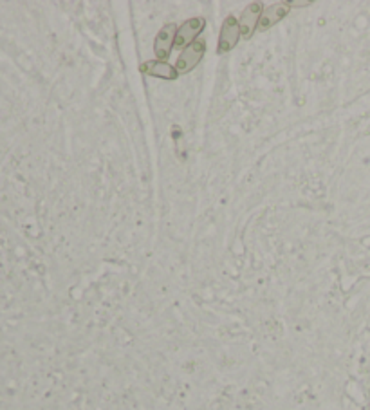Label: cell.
I'll return each mask as SVG.
<instances>
[{
    "label": "cell",
    "instance_id": "obj_1",
    "mask_svg": "<svg viewBox=\"0 0 370 410\" xmlns=\"http://www.w3.org/2000/svg\"><path fill=\"white\" fill-rule=\"evenodd\" d=\"M204 53H206V39L204 37H199L197 40L186 46L185 49H181V55L176 62V69L179 74H186L192 69H195L199 65L202 58H204Z\"/></svg>",
    "mask_w": 370,
    "mask_h": 410
},
{
    "label": "cell",
    "instance_id": "obj_2",
    "mask_svg": "<svg viewBox=\"0 0 370 410\" xmlns=\"http://www.w3.org/2000/svg\"><path fill=\"white\" fill-rule=\"evenodd\" d=\"M262 11H264V4L262 2H251L246 6V9L240 13L239 26H240V37L244 40L251 39L253 33L258 29V22H260Z\"/></svg>",
    "mask_w": 370,
    "mask_h": 410
},
{
    "label": "cell",
    "instance_id": "obj_3",
    "mask_svg": "<svg viewBox=\"0 0 370 410\" xmlns=\"http://www.w3.org/2000/svg\"><path fill=\"white\" fill-rule=\"evenodd\" d=\"M240 40V26L239 20L235 17H226L224 18V24L220 27V34H219V46H217V53L219 55H224V53H230L233 47L239 44Z\"/></svg>",
    "mask_w": 370,
    "mask_h": 410
},
{
    "label": "cell",
    "instance_id": "obj_4",
    "mask_svg": "<svg viewBox=\"0 0 370 410\" xmlns=\"http://www.w3.org/2000/svg\"><path fill=\"white\" fill-rule=\"evenodd\" d=\"M179 27L172 22L169 24H164L163 27L159 29L156 37V42H154V53H156L157 60L164 62V60L169 58L172 55V47H176V34Z\"/></svg>",
    "mask_w": 370,
    "mask_h": 410
},
{
    "label": "cell",
    "instance_id": "obj_5",
    "mask_svg": "<svg viewBox=\"0 0 370 410\" xmlns=\"http://www.w3.org/2000/svg\"><path fill=\"white\" fill-rule=\"evenodd\" d=\"M204 27H206V20H204L202 17H195V18H190V20H186L185 24H183V26L177 29L176 47H181V49H185L186 46H190V44L194 42V40H197L199 37H201V33L204 31Z\"/></svg>",
    "mask_w": 370,
    "mask_h": 410
},
{
    "label": "cell",
    "instance_id": "obj_6",
    "mask_svg": "<svg viewBox=\"0 0 370 410\" xmlns=\"http://www.w3.org/2000/svg\"><path fill=\"white\" fill-rule=\"evenodd\" d=\"M291 11L289 2H273L262 11L260 22H258V31H267L271 26L278 24Z\"/></svg>",
    "mask_w": 370,
    "mask_h": 410
},
{
    "label": "cell",
    "instance_id": "obj_7",
    "mask_svg": "<svg viewBox=\"0 0 370 410\" xmlns=\"http://www.w3.org/2000/svg\"><path fill=\"white\" fill-rule=\"evenodd\" d=\"M141 72L148 74V77L154 78H163V80H176L179 77L176 65H170L166 62H161V60H148L145 64H141Z\"/></svg>",
    "mask_w": 370,
    "mask_h": 410
}]
</instances>
